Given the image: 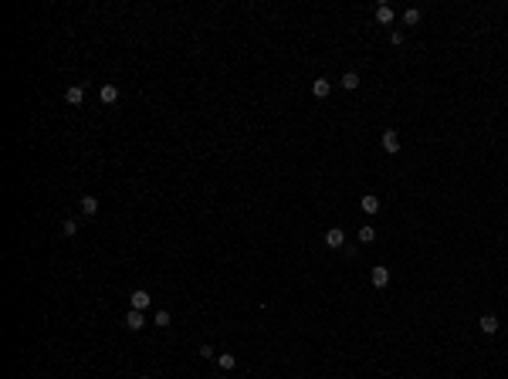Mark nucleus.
<instances>
[{
	"label": "nucleus",
	"mask_w": 508,
	"mask_h": 379,
	"mask_svg": "<svg viewBox=\"0 0 508 379\" xmlns=\"http://www.w3.org/2000/svg\"><path fill=\"white\" fill-rule=\"evenodd\" d=\"M149 305H153V295H149L146 288H135L132 295H129V308H135V312H146Z\"/></svg>",
	"instance_id": "1"
},
{
	"label": "nucleus",
	"mask_w": 508,
	"mask_h": 379,
	"mask_svg": "<svg viewBox=\"0 0 508 379\" xmlns=\"http://www.w3.org/2000/svg\"><path fill=\"white\" fill-rule=\"evenodd\" d=\"M326 247H329V251L346 247V230H342V227H329V230H326Z\"/></svg>",
	"instance_id": "2"
},
{
	"label": "nucleus",
	"mask_w": 508,
	"mask_h": 379,
	"mask_svg": "<svg viewBox=\"0 0 508 379\" xmlns=\"http://www.w3.org/2000/svg\"><path fill=\"white\" fill-rule=\"evenodd\" d=\"M125 328H129V332H139V328H146V315L135 312V308H129V312H125Z\"/></svg>",
	"instance_id": "3"
},
{
	"label": "nucleus",
	"mask_w": 508,
	"mask_h": 379,
	"mask_svg": "<svg viewBox=\"0 0 508 379\" xmlns=\"http://www.w3.org/2000/svg\"><path fill=\"white\" fill-rule=\"evenodd\" d=\"M383 149L390 153V156L400 153V132H396V129H386V132H383Z\"/></svg>",
	"instance_id": "4"
},
{
	"label": "nucleus",
	"mask_w": 508,
	"mask_h": 379,
	"mask_svg": "<svg viewBox=\"0 0 508 379\" xmlns=\"http://www.w3.org/2000/svg\"><path fill=\"white\" fill-rule=\"evenodd\" d=\"M386 285H390V268L376 264V268H373V288H386Z\"/></svg>",
	"instance_id": "5"
},
{
	"label": "nucleus",
	"mask_w": 508,
	"mask_h": 379,
	"mask_svg": "<svg viewBox=\"0 0 508 379\" xmlns=\"http://www.w3.org/2000/svg\"><path fill=\"white\" fill-rule=\"evenodd\" d=\"M65 102H68V105H75V109H78L81 102H85V88H81V85H71V88L65 91Z\"/></svg>",
	"instance_id": "6"
},
{
	"label": "nucleus",
	"mask_w": 508,
	"mask_h": 379,
	"mask_svg": "<svg viewBox=\"0 0 508 379\" xmlns=\"http://www.w3.org/2000/svg\"><path fill=\"white\" fill-rule=\"evenodd\" d=\"M78 210H81V217H95V213H99V200H95V197H81Z\"/></svg>",
	"instance_id": "7"
},
{
	"label": "nucleus",
	"mask_w": 508,
	"mask_h": 379,
	"mask_svg": "<svg viewBox=\"0 0 508 379\" xmlns=\"http://www.w3.org/2000/svg\"><path fill=\"white\" fill-rule=\"evenodd\" d=\"M99 99L105 102V105H115V102H119V88H115V85H102Z\"/></svg>",
	"instance_id": "8"
},
{
	"label": "nucleus",
	"mask_w": 508,
	"mask_h": 379,
	"mask_svg": "<svg viewBox=\"0 0 508 379\" xmlns=\"http://www.w3.org/2000/svg\"><path fill=\"white\" fill-rule=\"evenodd\" d=\"M359 207H362V210H366V213L373 217V213H380V197H373V193H366V197L359 200Z\"/></svg>",
	"instance_id": "9"
},
{
	"label": "nucleus",
	"mask_w": 508,
	"mask_h": 379,
	"mask_svg": "<svg viewBox=\"0 0 508 379\" xmlns=\"http://www.w3.org/2000/svg\"><path fill=\"white\" fill-rule=\"evenodd\" d=\"M329 91H332V85H329L326 78H315V81H312V95H315V99H329Z\"/></svg>",
	"instance_id": "10"
},
{
	"label": "nucleus",
	"mask_w": 508,
	"mask_h": 379,
	"mask_svg": "<svg viewBox=\"0 0 508 379\" xmlns=\"http://www.w3.org/2000/svg\"><path fill=\"white\" fill-rule=\"evenodd\" d=\"M217 366L224 369V372H230V369H237V356L234 352H220V356H217Z\"/></svg>",
	"instance_id": "11"
},
{
	"label": "nucleus",
	"mask_w": 508,
	"mask_h": 379,
	"mask_svg": "<svg viewBox=\"0 0 508 379\" xmlns=\"http://www.w3.org/2000/svg\"><path fill=\"white\" fill-rule=\"evenodd\" d=\"M478 325H481V332H485V335H495L498 332V318H495V315H481V322H478Z\"/></svg>",
	"instance_id": "12"
},
{
	"label": "nucleus",
	"mask_w": 508,
	"mask_h": 379,
	"mask_svg": "<svg viewBox=\"0 0 508 379\" xmlns=\"http://www.w3.org/2000/svg\"><path fill=\"white\" fill-rule=\"evenodd\" d=\"M376 21L380 24H393V7H390V4H380V7H376Z\"/></svg>",
	"instance_id": "13"
},
{
	"label": "nucleus",
	"mask_w": 508,
	"mask_h": 379,
	"mask_svg": "<svg viewBox=\"0 0 508 379\" xmlns=\"http://www.w3.org/2000/svg\"><path fill=\"white\" fill-rule=\"evenodd\" d=\"M342 88L356 91V88H359V75H356V71H346V75H342Z\"/></svg>",
	"instance_id": "14"
},
{
	"label": "nucleus",
	"mask_w": 508,
	"mask_h": 379,
	"mask_svg": "<svg viewBox=\"0 0 508 379\" xmlns=\"http://www.w3.org/2000/svg\"><path fill=\"white\" fill-rule=\"evenodd\" d=\"M403 24H406V27H417V24H420V11H417V7H406V11H403Z\"/></svg>",
	"instance_id": "15"
},
{
	"label": "nucleus",
	"mask_w": 508,
	"mask_h": 379,
	"mask_svg": "<svg viewBox=\"0 0 508 379\" xmlns=\"http://www.w3.org/2000/svg\"><path fill=\"white\" fill-rule=\"evenodd\" d=\"M169 322H173V315H169L166 308H159V312H156V318H153V325H156V328H166Z\"/></svg>",
	"instance_id": "16"
},
{
	"label": "nucleus",
	"mask_w": 508,
	"mask_h": 379,
	"mask_svg": "<svg viewBox=\"0 0 508 379\" xmlns=\"http://www.w3.org/2000/svg\"><path fill=\"white\" fill-rule=\"evenodd\" d=\"M359 241H362V244L376 241V230H373V223H362V227H359Z\"/></svg>",
	"instance_id": "17"
},
{
	"label": "nucleus",
	"mask_w": 508,
	"mask_h": 379,
	"mask_svg": "<svg viewBox=\"0 0 508 379\" xmlns=\"http://www.w3.org/2000/svg\"><path fill=\"white\" fill-rule=\"evenodd\" d=\"M61 230H65L68 237H75V234H78V220H65V223H61Z\"/></svg>",
	"instance_id": "18"
},
{
	"label": "nucleus",
	"mask_w": 508,
	"mask_h": 379,
	"mask_svg": "<svg viewBox=\"0 0 508 379\" xmlns=\"http://www.w3.org/2000/svg\"><path fill=\"white\" fill-rule=\"evenodd\" d=\"M197 356H200V359H210V356H214V349H210V346H200V349H197Z\"/></svg>",
	"instance_id": "19"
},
{
	"label": "nucleus",
	"mask_w": 508,
	"mask_h": 379,
	"mask_svg": "<svg viewBox=\"0 0 508 379\" xmlns=\"http://www.w3.org/2000/svg\"><path fill=\"white\" fill-rule=\"evenodd\" d=\"M135 379H149V376H135Z\"/></svg>",
	"instance_id": "20"
}]
</instances>
